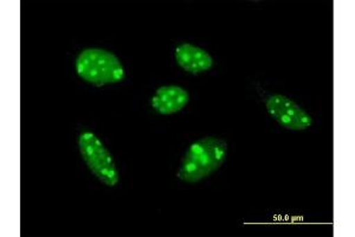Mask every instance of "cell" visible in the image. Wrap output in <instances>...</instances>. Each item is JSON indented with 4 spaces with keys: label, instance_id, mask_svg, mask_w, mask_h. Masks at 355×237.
Segmentation results:
<instances>
[{
    "label": "cell",
    "instance_id": "1",
    "mask_svg": "<svg viewBox=\"0 0 355 237\" xmlns=\"http://www.w3.org/2000/svg\"><path fill=\"white\" fill-rule=\"evenodd\" d=\"M227 157V144L220 138L206 137L194 141L182 158L177 177L197 184L222 167Z\"/></svg>",
    "mask_w": 355,
    "mask_h": 237
},
{
    "label": "cell",
    "instance_id": "2",
    "mask_svg": "<svg viewBox=\"0 0 355 237\" xmlns=\"http://www.w3.org/2000/svg\"><path fill=\"white\" fill-rule=\"evenodd\" d=\"M75 67L82 80L97 87L121 82L125 77L119 57L103 49H85L77 57Z\"/></svg>",
    "mask_w": 355,
    "mask_h": 237
},
{
    "label": "cell",
    "instance_id": "3",
    "mask_svg": "<svg viewBox=\"0 0 355 237\" xmlns=\"http://www.w3.org/2000/svg\"><path fill=\"white\" fill-rule=\"evenodd\" d=\"M78 147L82 159L98 181L110 188L119 183L120 174L113 156L94 133H82L78 139Z\"/></svg>",
    "mask_w": 355,
    "mask_h": 237
},
{
    "label": "cell",
    "instance_id": "4",
    "mask_svg": "<svg viewBox=\"0 0 355 237\" xmlns=\"http://www.w3.org/2000/svg\"><path fill=\"white\" fill-rule=\"evenodd\" d=\"M266 111L283 129L304 131L313 125L311 114L284 95H270L266 102Z\"/></svg>",
    "mask_w": 355,
    "mask_h": 237
},
{
    "label": "cell",
    "instance_id": "5",
    "mask_svg": "<svg viewBox=\"0 0 355 237\" xmlns=\"http://www.w3.org/2000/svg\"><path fill=\"white\" fill-rule=\"evenodd\" d=\"M190 101L187 90L178 85H164L152 97V107L162 115H172L185 108Z\"/></svg>",
    "mask_w": 355,
    "mask_h": 237
},
{
    "label": "cell",
    "instance_id": "6",
    "mask_svg": "<svg viewBox=\"0 0 355 237\" xmlns=\"http://www.w3.org/2000/svg\"><path fill=\"white\" fill-rule=\"evenodd\" d=\"M175 60L185 72L190 74L205 73L214 65L210 54L204 49L182 43L175 49Z\"/></svg>",
    "mask_w": 355,
    "mask_h": 237
}]
</instances>
